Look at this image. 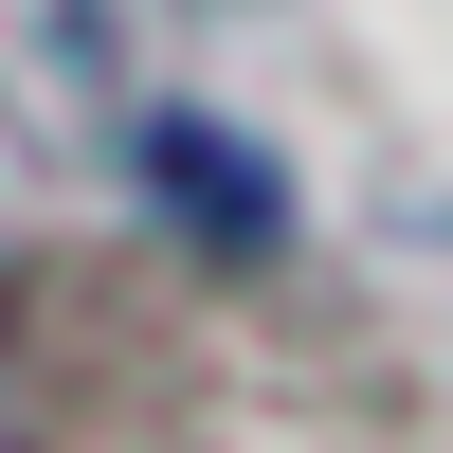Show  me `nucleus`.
I'll use <instances>...</instances> for the list:
<instances>
[]
</instances>
